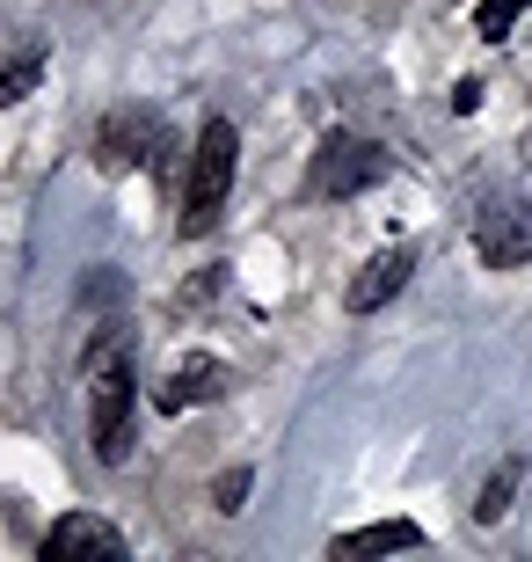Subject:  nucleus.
<instances>
[{"instance_id":"nucleus-1","label":"nucleus","mask_w":532,"mask_h":562,"mask_svg":"<svg viewBox=\"0 0 532 562\" xmlns=\"http://www.w3.org/2000/svg\"><path fill=\"white\" fill-rule=\"evenodd\" d=\"M234 168H241V132L212 117L197 132V154H190V190H183V234H212L226 220V198H234Z\"/></svg>"},{"instance_id":"nucleus-7","label":"nucleus","mask_w":532,"mask_h":562,"mask_svg":"<svg viewBox=\"0 0 532 562\" xmlns=\"http://www.w3.org/2000/svg\"><path fill=\"white\" fill-rule=\"evenodd\" d=\"M154 146H161V117H154V110H117V117H103V132H95V161L132 168L139 154H154Z\"/></svg>"},{"instance_id":"nucleus-5","label":"nucleus","mask_w":532,"mask_h":562,"mask_svg":"<svg viewBox=\"0 0 532 562\" xmlns=\"http://www.w3.org/2000/svg\"><path fill=\"white\" fill-rule=\"evenodd\" d=\"M212 395H226V366L219 358H183V366H168L161 373V387H154V402H161V417H183V409H197V402H212Z\"/></svg>"},{"instance_id":"nucleus-2","label":"nucleus","mask_w":532,"mask_h":562,"mask_svg":"<svg viewBox=\"0 0 532 562\" xmlns=\"http://www.w3.org/2000/svg\"><path fill=\"white\" fill-rule=\"evenodd\" d=\"M88 438H95V460L132 453V358L124 351L95 358V380H88Z\"/></svg>"},{"instance_id":"nucleus-9","label":"nucleus","mask_w":532,"mask_h":562,"mask_svg":"<svg viewBox=\"0 0 532 562\" xmlns=\"http://www.w3.org/2000/svg\"><path fill=\"white\" fill-rule=\"evenodd\" d=\"M394 548H423V526H409V519L358 526V533H343V541H336V555L358 562V555H394Z\"/></svg>"},{"instance_id":"nucleus-11","label":"nucleus","mask_w":532,"mask_h":562,"mask_svg":"<svg viewBox=\"0 0 532 562\" xmlns=\"http://www.w3.org/2000/svg\"><path fill=\"white\" fill-rule=\"evenodd\" d=\"M37 74H44V52H22V59H8L0 66V110H15L30 88H37Z\"/></svg>"},{"instance_id":"nucleus-10","label":"nucleus","mask_w":532,"mask_h":562,"mask_svg":"<svg viewBox=\"0 0 532 562\" xmlns=\"http://www.w3.org/2000/svg\"><path fill=\"white\" fill-rule=\"evenodd\" d=\"M518 482H525V460H518V453H511V460H496V475L482 482V497H474V519H482V526H496L503 512H511Z\"/></svg>"},{"instance_id":"nucleus-8","label":"nucleus","mask_w":532,"mask_h":562,"mask_svg":"<svg viewBox=\"0 0 532 562\" xmlns=\"http://www.w3.org/2000/svg\"><path fill=\"white\" fill-rule=\"evenodd\" d=\"M44 555H103V562H117L124 555V533L110 519L66 512V519H52V533H44Z\"/></svg>"},{"instance_id":"nucleus-12","label":"nucleus","mask_w":532,"mask_h":562,"mask_svg":"<svg viewBox=\"0 0 532 562\" xmlns=\"http://www.w3.org/2000/svg\"><path fill=\"white\" fill-rule=\"evenodd\" d=\"M525 15V0H482L474 8V37H489V44H503L511 37V22Z\"/></svg>"},{"instance_id":"nucleus-3","label":"nucleus","mask_w":532,"mask_h":562,"mask_svg":"<svg viewBox=\"0 0 532 562\" xmlns=\"http://www.w3.org/2000/svg\"><path fill=\"white\" fill-rule=\"evenodd\" d=\"M387 146L380 139H358V132H328L321 154H314V176L307 190L314 198H358V190H372L380 176H387Z\"/></svg>"},{"instance_id":"nucleus-4","label":"nucleus","mask_w":532,"mask_h":562,"mask_svg":"<svg viewBox=\"0 0 532 562\" xmlns=\"http://www.w3.org/2000/svg\"><path fill=\"white\" fill-rule=\"evenodd\" d=\"M474 249H482L489 271H518V263L532 256V212L511 205V198L482 205V220H474Z\"/></svg>"},{"instance_id":"nucleus-13","label":"nucleus","mask_w":532,"mask_h":562,"mask_svg":"<svg viewBox=\"0 0 532 562\" xmlns=\"http://www.w3.org/2000/svg\"><path fill=\"white\" fill-rule=\"evenodd\" d=\"M248 482H256L248 468H226V475L212 482V504H219V512H241V504H248Z\"/></svg>"},{"instance_id":"nucleus-6","label":"nucleus","mask_w":532,"mask_h":562,"mask_svg":"<svg viewBox=\"0 0 532 562\" xmlns=\"http://www.w3.org/2000/svg\"><path fill=\"white\" fill-rule=\"evenodd\" d=\"M409 278H416V249H409V241L380 249V256L365 263V271L350 278V314H380V307L394 300V292L409 285Z\"/></svg>"}]
</instances>
